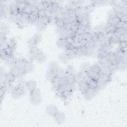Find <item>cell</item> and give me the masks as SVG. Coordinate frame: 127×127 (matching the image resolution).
Returning a JSON list of instances; mask_svg holds the SVG:
<instances>
[{"instance_id": "cell-2", "label": "cell", "mask_w": 127, "mask_h": 127, "mask_svg": "<svg viewBox=\"0 0 127 127\" xmlns=\"http://www.w3.org/2000/svg\"><path fill=\"white\" fill-rule=\"evenodd\" d=\"M89 87H90V86H89L87 82L84 81H81L79 82V89L82 93L85 92L88 90Z\"/></svg>"}, {"instance_id": "cell-12", "label": "cell", "mask_w": 127, "mask_h": 127, "mask_svg": "<svg viewBox=\"0 0 127 127\" xmlns=\"http://www.w3.org/2000/svg\"><path fill=\"white\" fill-rule=\"evenodd\" d=\"M120 46L121 47H127V41H125V42H120Z\"/></svg>"}, {"instance_id": "cell-9", "label": "cell", "mask_w": 127, "mask_h": 127, "mask_svg": "<svg viewBox=\"0 0 127 127\" xmlns=\"http://www.w3.org/2000/svg\"><path fill=\"white\" fill-rule=\"evenodd\" d=\"M91 40L95 43L98 42V35L96 32L91 33Z\"/></svg>"}, {"instance_id": "cell-4", "label": "cell", "mask_w": 127, "mask_h": 127, "mask_svg": "<svg viewBox=\"0 0 127 127\" xmlns=\"http://www.w3.org/2000/svg\"><path fill=\"white\" fill-rule=\"evenodd\" d=\"M108 53H108L107 52H106V51H105L104 50H103L102 48H100L98 51V56L99 58L100 59H102L106 58Z\"/></svg>"}, {"instance_id": "cell-3", "label": "cell", "mask_w": 127, "mask_h": 127, "mask_svg": "<svg viewBox=\"0 0 127 127\" xmlns=\"http://www.w3.org/2000/svg\"><path fill=\"white\" fill-rule=\"evenodd\" d=\"M87 82V84H88L89 86H90V87L97 89V81L95 80L94 79H91L90 77H89Z\"/></svg>"}, {"instance_id": "cell-7", "label": "cell", "mask_w": 127, "mask_h": 127, "mask_svg": "<svg viewBox=\"0 0 127 127\" xmlns=\"http://www.w3.org/2000/svg\"><path fill=\"white\" fill-rule=\"evenodd\" d=\"M90 69H92V71H93L94 72H96L99 74H100L101 73V69L100 66H99L98 64H95L94 65H93L92 66H91L90 67Z\"/></svg>"}, {"instance_id": "cell-10", "label": "cell", "mask_w": 127, "mask_h": 127, "mask_svg": "<svg viewBox=\"0 0 127 127\" xmlns=\"http://www.w3.org/2000/svg\"><path fill=\"white\" fill-rule=\"evenodd\" d=\"M127 34H124L118 37V40L119 43L121 42H125L127 41Z\"/></svg>"}, {"instance_id": "cell-5", "label": "cell", "mask_w": 127, "mask_h": 127, "mask_svg": "<svg viewBox=\"0 0 127 127\" xmlns=\"http://www.w3.org/2000/svg\"><path fill=\"white\" fill-rule=\"evenodd\" d=\"M5 78L6 79H7V81L11 83V82H12L15 80L16 77H15V75L12 74V73L11 72L7 74H5Z\"/></svg>"}, {"instance_id": "cell-6", "label": "cell", "mask_w": 127, "mask_h": 127, "mask_svg": "<svg viewBox=\"0 0 127 127\" xmlns=\"http://www.w3.org/2000/svg\"><path fill=\"white\" fill-rule=\"evenodd\" d=\"M80 23L78 21H76L71 23V30L74 32H75L77 31L79 29V27Z\"/></svg>"}, {"instance_id": "cell-11", "label": "cell", "mask_w": 127, "mask_h": 127, "mask_svg": "<svg viewBox=\"0 0 127 127\" xmlns=\"http://www.w3.org/2000/svg\"><path fill=\"white\" fill-rule=\"evenodd\" d=\"M120 21H122L124 23L127 22V15H124L121 17L120 18Z\"/></svg>"}, {"instance_id": "cell-8", "label": "cell", "mask_w": 127, "mask_h": 127, "mask_svg": "<svg viewBox=\"0 0 127 127\" xmlns=\"http://www.w3.org/2000/svg\"><path fill=\"white\" fill-rule=\"evenodd\" d=\"M48 14L47 13V12L45 10H40L39 11L38 13V16L39 18H41L44 16H49L48 15Z\"/></svg>"}, {"instance_id": "cell-1", "label": "cell", "mask_w": 127, "mask_h": 127, "mask_svg": "<svg viewBox=\"0 0 127 127\" xmlns=\"http://www.w3.org/2000/svg\"><path fill=\"white\" fill-rule=\"evenodd\" d=\"M97 91V89L89 87L88 90L85 92H84L83 94L86 97L87 99H91L96 95Z\"/></svg>"}]
</instances>
